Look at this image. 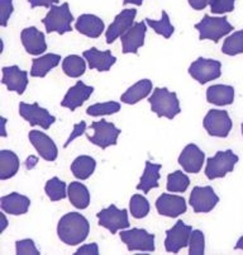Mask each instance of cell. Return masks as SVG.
Returning a JSON list of instances; mask_svg holds the SVG:
<instances>
[{"instance_id":"f907efd6","label":"cell","mask_w":243,"mask_h":255,"mask_svg":"<svg viewBox=\"0 0 243 255\" xmlns=\"http://www.w3.org/2000/svg\"><path fill=\"white\" fill-rule=\"evenodd\" d=\"M1 217H3V225H1V233H3V231L6 229V226H8V221H6V217L4 213L1 215Z\"/></svg>"},{"instance_id":"ee69618b","label":"cell","mask_w":243,"mask_h":255,"mask_svg":"<svg viewBox=\"0 0 243 255\" xmlns=\"http://www.w3.org/2000/svg\"><path fill=\"white\" fill-rule=\"evenodd\" d=\"M75 254L81 255V254H92V255H98L99 254V248L95 243H91V244L82 245V247L79 248L76 250Z\"/></svg>"},{"instance_id":"f546056e","label":"cell","mask_w":243,"mask_h":255,"mask_svg":"<svg viewBox=\"0 0 243 255\" xmlns=\"http://www.w3.org/2000/svg\"><path fill=\"white\" fill-rule=\"evenodd\" d=\"M67 197L78 210H85L90 205L89 189L82 183L73 182L67 188Z\"/></svg>"},{"instance_id":"d6986e66","label":"cell","mask_w":243,"mask_h":255,"mask_svg":"<svg viewBox=\"0 0 243 255\" xmlns=\"http://www.w3.org/2000/svg\"><path fill=\"white\" fill-rule=\"evenodd\" d=\"M3 78L1 83L8 88L10 92H17L18 94H23L28 85V73L20 70L17 65L14 66H5L3 68Z\"/></svg>"},{"instance_id":"2e32d148","label":"cell","mask_w":243,"mask_h":255,"mask_svg":"<svg viewBox=\"0 0 243 255\" xmlns=\"http://www.w3.org/2000/svg\"><path fill=\"white\" fill-rule=\"evenodd\" d=\"M28 138L34 149L37 150L39 156L45 159L46 161H55L57 159L59 150H57L56 143L53 142L52 138L46 135L45 132L33 129V131L29 132Z\"/></svg>"},{"instance_id":"5b68a950","label":"cell","mask_w":243,"mask_h":255,"mask_svg":"<svg viewBox=\"0 0 243 255\" xmlns=\"http://www.w3.org/2000/svg\"><path fill=\"white\" fill-rule=\"evenodd\" d=\"M238 163V156L232 150L218 151L214 156L207 160L205 175L208 179H218L226 177L227 174L233 171L236 164Z\"/></svg>"},{"instance_id":"9c48e42d","label":"cell","mask_w":243,"mask_h":255,"mask_svg":"<svg viewBox=\"0 0 243 255\" xmlns=\"http://www.w3.org/2000/svg\"><path fill=\"white\" fill-rule=\"evenodd\" d=\"M99 225L109 230L110 234H117L119 230H124L129 227L128 212L127 210H119L115 205L104 208L96 215Z\"/></svg>"},{"instance_id":"8fae6325","label":"cell","mask_w":243,"mask_h":255,"mask_svg":"<svg viewBox=\"0 0 243 255\" xmlns=\"http://www.w3.org/2000/svg\"><path fill=\"white\" fill-rule=\"evenodd\" d=\"M193 229L189 225H185L182 221H177L171 227L170 230L166 231L165 249L167 253L177 254L181 249L186 248L190 243V236Z\"/></svg>"},{"instance_id":"f5cc1de1","label":"cell","mask_w":243,"mask_h":255,"mask_svg":"<svg viewBox=\"0 0 243 255\" xmlns=\"http://www.w3.org/2000/svg\"><path fill=\"white\" fill-rule=\"evenodd\" d=\"M241 128H242V135H243V124H242V127H241Z\"/></svg>"},{"instance_id":"e0dca14e","label":"cell","mask_w":243,"mask_h":255,"mask_svg":"<svg viewBox=\"0 0 243 255\" xmlns=\"http://www.w3.org/2000/svg\"><path fill=\"white\" fill-rule=\"evenodd\" d=\"M205 161V154L199 149V146L189 143L184 147L179 156V164L186 173L196 174L201 170Z\"/></svg>"},{"instance_id":"7402d4cb","label":"cell","mask_w":243,"mask_h":255,"mask_svg":"<svg viewBox=\"0 0 243 255\" xmlns=\"http://www.w3.org/2000/svg\"><path fill=\"white\" fill-rule=\"evenodd\" d=\"M84 59L87 61L90 69L98 70L100 73L109 70L117 61L115 56H113L109 50L99 51L95 47L84 51Z\"/></svg>"},{"instance_id":"f35d334b","label":"cell","mask_w":243,"mask_h":255,"mask_svg":"<svg viewBox=\"0 0 243 255\" xmlns=\"http://www.w3.org/2000/svg\"><path fill=\"white\" fill-rule=\"evenodd\" d=\"M205 252V238L203 231L193 230L189 243V254L201 255Z\"/></svg>"},{"instance_id":"ffe728a7","label":"cell","mask_w":243,"mask_h":255,"mask_svg":"<svg viewBox=\"0 0 243 255\" xmlns=\"http://www.w3.org/2000/svg\"><path fill=\"white\" fill-rule=\"evenodd\" d=\"M92 92H94V88L89 87L82 82H78L66 93V96L64 97L61 102V106L74 112L90 98Z\"/></svg>"},{"instance_id":"484cf974","label":"cell","mask_w":243,"mask_h":255,"mask_svg":"<svg viewBox=\"0 0 243 255\" xmlns=\"http://www.w3.org/2000/svg\"><path fill=\"white\" fill-rule=\"evenodd\" d=\"M152 92V82L148 79H142L140 82H137L131 88L127 89L124 94H122L120 101L126 104H136L140 101L145 99L148 97V94Z\"/></svg>"},{"instance_id":"f1b7e54d","label":"cell","mask_w":243,"mask_h":255,"mask_svg":"<svg viewBox=\"0 0 243 255\" xmlns=\"http://www.w3.org/2000/svg\"><path fill=\"white\" fill-rule=\"evenodd\" d=\"M95 168L96 161L94 157L89 156V155H81V156L76 157L71 164V173L78 179L86 180L95 171Z\"/></svg>"},{"instance_id":"ab89813d","label":"cell","mask_w":243,"mask_h":255,"mask_svg":"<svg viewBox=\"0 0 243 255\" xmlns=\"http://www.w3.org/2000/svg\"><path fill=\"white\" fill-rule=\"evenodd\" d=\"M15 252L18 255H38L39 250L36 248L34 241L31 239H23V240H18L15 243Z\"/></svg>"},{"instance_id":"4fadbf2b","label":"cell","mask_w":243,"mask_h":255,"mask_svg":"<svg viewBox=\"0 0 243 255\" xmlns=\"http://www.w3.org/2000/svg\"><path fill=\"white\" fill-rule=\"evenodd\" d=\"M219 197L215 194L214 189L209 185L207 187L193 188L190 194V206L195 213H208L218 205Z\"/></svg>"},{"instance_id":"1f68e13d","label":"cell","mask_w":243,"mask_h":255,"mask_svg":"<svg viewBox=\"0 0 243 255\" xmlns=\"http://www.w3.org/2000/svg\"><path fill=\"white\" fill-rule=\"evenodd\" d=\"M62 70L70 78H79V76L84 75L85 70H86V64L81 56L70 55V56L65 57L62 61Z\"/></svg>"},{"instance_id":"44dd1931","label":"cell","mask_w":243,"mask_h":255,"mask_svg":"<svg viewBox=\"0 0 243 255\" xmlns=\"http://www.w3.org/2000/svg\"><path fill=\"white\" fill-rule=\"evenodd\" d=\"M20 39L24 46L25 51L31 55H41L47 50L45 34L36 28V27H28L24 28L20 33Z\"/></svg>"},{"instance_id":"816d5d0a","label":"cell","mask_w":243,"mask_h":255,"mask_svg":"<svg viewBox=\"0 0 243 255\" xmlns=\"http://www.w3.org/2000/svg\"><path fill=\"white\" fill-rule=\"evenodd\" d=\"M1 121H3V133H1V136H3V137H5L6 136V132H5V122H6V120L5 118H1Z\"/></svg>"},{"instance_id":"4316f807","label":"cell","mask_w":243,"mask_h":255,"mask_svg":"<svg viewBox=\"0 0 243 255\" xmlns=\"http://www.w3.org/2000/svg\"><path fill=\"white\" fill-rule=\"evenodd\" d=\"M61 62V56L56 53H46L43 56L33 60L31 69V76L33 78H45L52 69Z\"/></svg>"},{"instance_id":"f6af8a7d","label":"cell","mask_w":243,"mask_h":255,"mask_svg":"<svg viewBox=\"0 0 243 255\" xmlns=\"http://www.w3.org/2000/svg\"><path fill=\"white\" fill-rule=\"evenodd\" d=\"M59 3V0H29L32 8H37V6H45V8H51L52 5Z\"/></svg>"},{"instance_id":"ba28073f","label":"cell","mask_w":243,"mask_h":255,"mask_svg":"<svg viewBox=\"0 0 243 255\" xmlns=\"http://www.w3.org/2000/svg\"><path fill=\"white\" fill-rule=\"evenodd\" d=\"M222 64L218 60L199 57L189 68V74L200 84H205L222 75Z\"/></svg>"},{"instance_id":"603a6c76","label":"cell","mask_w":243,"mask_h":255,"mask_svg":"<svg viewBox=\"0 0 243 255\" xmlns=\"http://www.w3.org/2000/svg\"><path fill=\"white\" fill-rule=\"evenodd\" d=\"M0 206H1V210L8 213V215L19 216V215H24V213L28 212L29 206H31V199L28 197L14 192V193L1 197Z\"/></svg>"},{"instance_id":"7a4b0ae2","label":"cell","mask_w":243,"mask_h":255,"mask_svg":"<svg viewBox=\"0 0 243 255\" xmlns=\"http://www.w3.org/2000/svg\"><path fill=\"white\" fill-rule=\"evenodd\" d=\"M148 102L151 104L152 112L156 113L160 118L165 117L167 120H172L181 112L176 93L170 92L167 88H156Z\"/></svg>"},{"instance_id":"836d02e7","label":"cell","mask_w":243,"mask_h":255,"mask_svg":"<svg viewBox=\"0 0 243 255\" xmlns=\"http://www.w3.org/2000/svg\"><path fill=\"white\" fill-rule=\"evenodd\" d=\"M189 185H190V179L181 170H176L168 174L166 188L171 193H182V192L186 191Z\"/></svg>"},{"instance_id":"8992f818","label":"cell","mask_w":243,"mask_h":255,"mask_svg":"<svg viewBox=\"0 0 243 255\" xmlns=\"http://www.w3.org/2000/svg\"><path fill=\"white\" fill-rule=\"evenodd\" d=\"M90 128H92L94 135L87 136V140L94 143V145L99 146L103 150L108 149L109 146L117 145L118 137H119L120 132H122L114 125L105 120L92 122Z\"/></svg>"},{"instance_id":"7c38bea8","label":"cell","mask_w":243,"mask_h":255,"mask_svg":"<svg viewBox=\"0 0 243 255\" xmlns=\"http://www.w3.org/2000/svg\"><path fill=\"white\" fill-rule=\"evenodd\" d=\"M19 115L23 120H25L31 126H39L43 129H48L51 125L55 124V116L50 115L46 108L39 107L38 103H20L19 104Z\"/></svg>"},{"instance_id":"60d3db41","label":"cell","mask_w":243,"mask_h":255,"mask_svg":"<svg viewBox=\"0 0 243 255\" xmlns=\"http://www.w3.org/2000/svg\"><path fill=\"white\" fill-rule=\"evenodd\" d=\"M236 0H210L209 5L215 14H224L235 9Z\"/></svg>"},{"instance_id":"cb8c5ba5","label":"cell","mask_w":243,"mask_h":255,"mask_svg":"<svg viewBox=\"0 0 243 255\" xmlns=\"http://www.w3.org/2000/svg\"><path fill=\"white\" fill-rule=\"evenodd\" d=\"M75 28L84 36L90 38H98L104 32V22L101 18L94 14H81L75 23Z\"/></svg>"},{"instance_id":"6da1fadb","label":"cell","mask_w":243,"mask_h":255,"mask_svg":"<svg viewBox=\"0 0 243 255\" xmlns=\"http://www.w3.org/2000/svg\"><path fill=\"white\" fill-rule=\"evenodd\" d=\"M89 231V221L78 212L66 213L57 225V235L60 240L70 247H75L86 240Z\"/></svg>"},{"instance_id":"d6a6232c","label":"cell","mask_w":243,"mask_h":255,"mask_svg":"<svg viewBox=\"0 0 243 255\" xmlns=\"http://www.w3.org/2000/svg\"><path fill=\"white\" fill-rule=\"evenodd\" d=\"M145 20L157 34H161L165 38H170L172 36L173 31H175L173 25L170 22V18H168L167 13L165 10L161 11V19L160 20L151 19V18H146Z\"/></svg>"},{"instance_id":"3957f363","label":"cell","mask_w":243,"mask_h":255,"mask_svg":"<svg viewBox=\"0 0 243 255\" xmlns=\"http://www.w3.org/2000/svg\"><path fill=\"white\" fill-rule=\"evenodd\" d=\"M195 28L199 31V38L201 41L210 39L217 43L222 37L233 31V25L228 22L227 17H210L207 14L196 23Z\"/></svg>"},{"instance_id":"ac0fdd59","label":"cell","mask_w":243,"mask_h":255,"mask_svg":"<svg viewBox=\"0 0 243 255\" xmlns=\"http://www.w3.org/2000/svg\"><path fill=\"white\" fill-rule=\"evenodd\" d=\"M146 27L145 22L134 23L133 27L129 28L123 36L120 37L122 41V47H123V53H134L137 55L138 48L145 45V37H146Z\"/></svg>"},{"instance_id":"4dcf8cb0","label":"cell","mask_w":243,"mask_h":255,"mask_svg":"<svg viewBox=\"0 0 243 255\" xmlns=\"http://www.w3.org/2000/svg\"><path fill=\"white\" fill-rule=\"evenodd\" d=\"M19 169V159L17 154L10 150L0 151V179H10L18 173Z\"/></svg>"},{"instance_id":"681fc988","label":"cell","mask_w":243,"mask_h":255,"mask_svg":"<svg viewBox=\"0 0 243 255\" xmlns=\"http://www.w3.org/2000/svg\"><path fill=\"white\" fill-rule=\"evenodd\" d=\"M235 249L236 250H243V236L242 238H240V240L237 241V244H236Z\"/></svg>"},{"instance_id":"5bb4252c","label":"cell","mask_w":243,"mask_h":255,"mask_svg":"<svg viewBox=\"0 0 243 255\" xmlns=\"http://www.w3.org/2000/svg\"><path fill=\"white\" fill-rule=\"evenodd\" d=\"M137 15L136 9H124L114 18L112 24L105 31L106 43H113L118 37H122L134 24V18Z\"/></svg>"},{"instance_id":"7bdbcfd3","label":"cell","mask_w":243,"mask_h":255,"mask_svg":"<svg viewBox=\"0 0 243 255\" xmlns=\"http://www.w3.org/2000/svg\"><path fill=\"white\" fill-rule=\"evenodd\" d=\"M85 129H86V124H85L84 121H81L80 124L74 125V129H73V132H71V135L69 136V138H67L66 143H65V147H67V146L70 145V143L73 142L75 138L80 137L81 135H84Z\"/></svg>"},{"instance_id":"277c9868","label":"cell","mask_w":243,"mask_h":255,"mask_svg":"<svg viewBox=\"0 0 243 255\" xmlns=\"http://www.w3.org/2000/svg\"><path fill=\"white\" fill-rule=\"evenodd\" d=\"M74 20V15L71 14L69 4L64 3L62 5H52L48 10L47 15L43 18V24L46 27L47 33L57 32L59 34H64L66 32L73 31L71 23Z\"/></svg>"},{"instance_id":"b9f144b4","label":"cell","mask_w":243,"mask_h":255,"mask_svg":"<svg viewBox=\"0 0 243 255\" xmlns=\"http://www.w3.org/2000/svg\"><path fill=\"white\" fill-rule=\"evenodd\" d=\"M0 6H1V18H0V25L1 27H6L8 20L10 18L11 13H13V0H0Z\"/></svg>"},{"instance_id":"8d00e7d4","label":"cell","mask_w":243,"mask_h":255,"mask_svg":"<svg viewBox=\"0 0 243 255\" xmlns=\"http://www.w3.org/2000/svg\"><path fill=\"white\" fill-rule=\"evenodd\" d=\"M129 211L134 219H145L150 213V203L142 194H134L129 201Z\"/></svg>"},{"instance_id":"d4e9b609","label":"cell","mask_w":243,"mask_h":255,"mask_svg":"<svg viewBox=\"0 0 243 255\" xmlns=\"http://www.w3.org/2000/svg\"><path fill=\"white\" fill-rule=\"evenodd\" d=\"M207 101L215 106H229L235 101V89L231 85H212L207 90Z\"/></svg>"},{"instance_id":"30bf717a","label":"cell","mask_w":243,"mask_h":255,"mask_svg":"<svg viewBox=\"0 0 243 255\" xmlns=\"http://www.w3.org/2000/svg\"><path fill=\"white\" fill-rule=\"evenodd\" d=\"M204 128L210 136L227 137L232 129V120L227 111L210 110L204 118Z\"/></svg>"},{"instance_id":"bcb514c9","label":"cell","mask_w":243,"mask_h":255,"mask_svg":"<svg viewBox=\"0 0 243 255\" xmlns=\"http://www.w3.org/2000/svg\"><path fill=\"white\" fill-rule=\"evenodd\" d=\"M210 0H189V4L195 10H203L209 4Z\"/></svg>"},{"instance_id":"e575fe53","label":"cell","mask_w":243,"mask_h":255,"mask_svg":"<svg viewBox=\"0 0 243 255\" xmlns=\"http://www.w3.org/2000/svg\"><path fill=\"white\" fill-rule=\"evenodd\" d=\"M45 191L48 198H50L51 201H53V202L61 201V199L66 198L67 196L66 183L57 177H53L52 179H50L46 183Z\"/></svg>"},{"instance_id":"83f0119b","label":"cell","mask_w":243,"mask_h":255,"mask_svg":"<svg viewBox=\"0 0 243 255\" xmlns=\"http://www.w3.org/2000/svg\"><path fill=\"white\" fill-rule=\"evenodd\" d=\"M160 170H161L160 164L147 161L145 166V171H143L142 177H141L140 183L137 184L138 191H142L143 193H148L151 189L159 187V180L160 177H161Z\"/></svg>"},{"instance_id":"c3c4849f","label":"cell","mask_w":243,"mask_h":255,"mask_svg":"<svg viewBox=\"0 0 243 255\" xmlns=\"http://www.w3.org/2000/svg\"><path fill=\"white\" fill-rule=\"evenodd\" d=\"M143 0H124L123 4L127 5V4H134V5H142Z\"/></svg>"},{"instance_id":"74e56055","label":"cell","mask_w":243,"mask_h":255,"mask_svg":"<svg viewBox=\"0 0 243 255\" xmlns=\"http://www.w3.org/2000/svg\"><path fill=\"white\" fill-rule=\"evenodd\" d=\"M120 104L118 102H105V103H98L92 104L86 110L87 116L91 117H100V116H108L114 115V113L119 112Z\"/></svg>"},{"instance_id":"7dc6e473","label":"cell","mask_w":243,"mask_h":255,"mask_svg":"<svg viewBox=\"0 0 243 255\" xmlns=\"http://www.w3.org/2000/svg\"><path fill=\"white\" fill-rule=\"evenodd\" d=\"M37 163H38V159H37V157L29 156L28 159H27V161H25V166H27V169H32Z\"/></svg>"},{"instance_id":"52a82bcc","label":"cell","mask_w":243,"mask_h":255,"mask_svg":"<svg viewBox=\"0 0 243 255\" xmlns=\"http://www.w3.org/2000/svg\"><path fill=\"white\" fill-rule=\"evenodd\" d=\"M120 240L129 252H155V235L145 229H131L120 233Z\"/></svg>"},{"instance_id":"9a60e30c","label":"cell","mask_w":243,"mask_h":255,"mask_svg":"<svg viewBox=\"0 0 243 255\" xmlns=\"http://www.w3.org/2000/svg\"><path fill=\"white\" fill-rule=\"evenodd\" d=\"M156 208L161 216L175 219L186 212V202L181 196L163 193L157 198Z\"/></svg>"},{"instance_id":"d590c367","label":"cell","mask_w":243,"mask_h":255,"mask_svg":"<svg viewBox=\"0 0 243 255\" xmlns=\"http://www.w3.org/2000/svg\"><path fill=\"white\" fill-rule=\"evenodd\" d=\"M222 52L228 56H236V55L243 53V29L227 37L222 46Z\"/></svg>"}]
</instances>
